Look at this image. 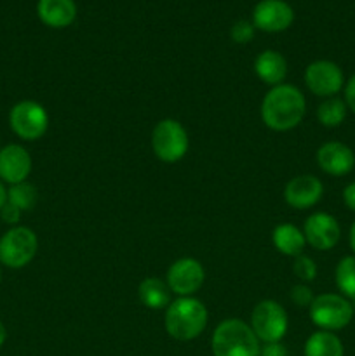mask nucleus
<instances>
[{
    "mask_svg": "<svg viewBox=\"0 0 355 356\" xmlns=\"http://www.w3.org/2000/svg\"><path fill=\"white\" fill-rule=\"evenodd\" d=\"M214 356H260V339L251 325L237 318L225 320L212 334Z\"/></svg>",
    "mask_w": 355,
    "mask_h": 356,
    "instance_id": "3",
    "label": "nucleus"
},
{
    "mask_svg": "<svg viewBox=\"0 0 355 356\" xmlns=\"http://www.w3.org/2000/svg\"><path fill=\"white\" fill-rule=\"evenodd\" d=\"M0 218L7 225H16L21 218V211L17 207H14L13 204H9V202H6V205L0 209Z\"/></svg>",
    "mask_w": 355,
    "mask_h": 356,
    "instance_id": "27",
    "label": "nucleus"
},
{
    "mask_svg": "<svg viewBox=\"0 0 355 356\" xmlns=\"http://www.w3.org/2000/svg\"><path fill=\"white\" fill-rule=\"evenodd\" d=\"M306 101L301 90L289 83H281L268 90L261 103V118L271 131H291L301 124Z\"/></svg>",
    "mask_w": 355,
    "mask_h": 356,
    "instance_id": "1",
    "label": "nucleus"
},
{
    "mask_svg": "<svg viewBox=\"0 0 355 356\" xmlns=\"http://www.w3.org/2000/svg\"><path fill=\"white\" fill-rule=\"evenodd\" d=\"M336 285L343 298L355 301V256H347L338 263Z\"/></svg>",
    "mask_w": 355,
    "mask_h": 356,
    "instance_id": "22",
    "label": "nucleus"
},
{
    "mask_svg": "<svg viewBox=\"0 0 355 356\" xmlns=\"http://www.w3.org/2000/svg\"><path fill=\"white\" fill-rule=\"evenodd\" d=\"M0 280H2V271H0Z\"/></svg>",
    "mask_w": 355,
    "mask_h": 356,
    "instance_id": "34",
    "label": "nucleus"
},
{
    "mask_svg": "<svg viewBox=\"0 0 355 356\" xmlns=\"http://www.w3.org/2000/svg\"><path fill=\"white\" fill-rule=\"evenodd\" d=\"M343 353L340 337L327 330L312 334L305 344V356H343Z\"/></svg>",
    "mask_w": 355,
    "mask_h": 356,
    "instance_id": "19",
    "label": "nucleus"
},
{
    "mask_svg": "<svg viewBox=\"0 0 355 356\" xmlns=\"http://www.w3.org/2000/svg\"><path fill=\"white\" fill-rule=\"evenodd\" d=\"M37 13L47 26L65 28L75 19L77 6L73 0H40Z\"/></svg>",
    "mask_w": 355,
    "mask_h": 356,
    "instance_id": "16",
    "label": "nucleus"
},
{
    "mask_svg": "<svg viewBox=\"0 0 355 356\" xmlns=\"http://www.w3.org/2000/svg\"><path fill=\"white\" fill-rule=\"evenodd\" d=\"M166 330L178 341H191L204 332L207 325V309L198 299L180 298L167 306Z\"/></svg>",
    "mask_w": 355,
    "mask_h": 356,
    "instance_id": "2",
    "label": "nucleus"
},
{
    "mask_svg": "<svg viewBox=\"0 0 355 356\" xmlns=\"http://www.w3.org/2000/svg\"><path fill=\"white\" fill-rule=\"evenodd\" d=\"M345 103L355 113V75L348 80L345 87Z\"/></svg>",
    "mask_w": 355,
    "mask_h": 356,
    "instance_id": "28",
    "label": "nucleus"
},
{
    "mask_svg": "<svg viewBox=\"0 0 355 356\" xmlns=\"http://www.w3.org/2000/svg\"><path fill=\"white\" fill-rule=\"evenodd\" d=\"M347 103L340 97H327L326 101L319 104L317 110V118L324 127H338L343 124L345 117H347Z\"/></svg>",
    "mask_w": 355,
    "mask_h": 356,
    "instance_id": "21",
    "label": "nucleus"
},
{
    "mask_svg": "<svg viewBox=\"0 0 355 356\" xmlns=\"http://www.w3.org/2000/svg\"><path fill=\"white\" fill-rule=\"evenodd\" d=\"M305 82L315 96L333 97L341 90L345 79L343 72L336 63L320 59V61H313L312 65H308L305 72Z\"/></svg>",
    "mask_w": 355,
    "mask_h": 356,
    "instance_id": "10",
    "label": "nucleus"
},
{
    "mask_svg": "<svg viewBox=\"0 0 355 356\" xmlns=\"http://www.w3.org/2000/svg\"><path fill=\"white\" fill-rule=\"evenodd\" d=\"M7 202L19 209L21 212L31 211L37 204V190H35L33 184L26 183V181L19 184H13L10 190L7 191Z\"/></svg>",
    "mask_w": 355,
    "mask_h": 356,
    "instance_id": "23",
    "label": "nucleus"
},
{
    "mask_svg": "<svg viewBox=\"0 0 355 356\" xmlns=\"http://www.w3.org/2000/svg\"><path fill=\"white\" fill-rule=\"evenodd\" d=\"M271 240H274L275 249L278 250L284 256L298 257L301 256L303 247H305L306 240L305 235L299 228H296L294 225H278L277 228L271 233Z\"/></svg>",
    "mask_w": 355,
    "mask_h": 356,
    "instance_id": "18",
    "label": "nucleus"
},
{
    "mask_svg": "<svg viewBox=\"0 0 355 356\" xmlns=\"http://www.w3.org/2000/svg\"><path fill=\"white\" fill-rule=\"evenodd\" d=\"M294 19L291 6L284 0H261L253 13L254 26L268 33L284 31Z\"/></svg>",
    "mask_w": 355,
    "mask_h": 356,
    "instance_id": "12",
    "label": "nucleus"
},
{
    "mask_svg": "<svg viewBox=\"0 0 355 356\" xmlns=\"http://www.w3.org/2000/svg\"><path fill=\"white\" fill-rule=\"evenodd\" d=\"M139 299L150 309H162L169 306V287L160 278L150 277L139 284Z\"/></svg>",
    "mask_w": 355,
    "mask_h": 356,
    "instance_id": "20",
    "label": "nucleus"
},
{
    "mask_svg": "<svg viewBox=\"0 0 355 356\" xmlns=\"http://www.w3.org/2000/svg\"><path fill=\"white\" fill-rule=\"evenodd\" d=\"M292 270H294L296 277L303 282H312L317 275V266L315 263H313V259L308 256H303V254L294 259Z\"/></svg>",
    "mask_w": 355,
    "mask_h": 356,
    "instance_id": "24",
    "label": "nucleus"
},
{
    "mask_svg": "<svg viewBox=\"0 0 355 356\" xmlns=\"http://www.w3.org/2000/svg\"><path fill=\"white\" fill-rule=\"evenodd\" d=\"M310 318L320 330L334 332L345 329L352 322L354 308L343 296L322 294L317 296L310 305Z\"/></svg>",
    "mask_w": 355,
    "mask_h": 356,
    "instance_id": "4",
    "label": "nucleus"
},
{
    "mask_svg": "<svg viewBox=\"0 0 355 356\" xmlns=\"http://www.w3.org/2000/svg\"><path fill=\"white\" fill-rule=\"evenodd\" d=\"M324 186L315 176H296L284 188V200L291 207L310 209L322 198Z\"/></svg>",
    "mask_w": 355,
    "mask_h": 356,
    "instance_id": "14",
    "label": "nucleus"
},
{
    "mask_svg": "<svg viewBox=\"0 0 355 356\" xmlns=\"http://www.w3.org/2000/svg\"><path fill=\"white\" fill-rule=\"evenodd\" d=\"M9 122L13 131L24 141L42 138L49 127V115L42 104L35 101H21L10 110Z\"/></svg>",
    "mask_w": 355,
    "mask_h": 356,
    "instance_id": "8",
    "label": "nucleus"
},
{
    "mask_svg": "<svg viewBox=\"0 0 355 356\" xmlns=\"http://www.w3.org/2000/svg\"><path fill=\"white\" fill-rule=\"evenodd\" d=\"M260 356H285V348L278 343L265 344V346L261 348Z\"/></svg>",
    "mask_w": 355,
    "mask_h": 356,
    "instance_id": "29",
    "label": "nucleus"
},
{
    "mask_svg": "<svg viewBox=\"0 0 355 356\" xmlns=\"http://www.w3.org/2000/svg\"><path fill=\"white\" fill-rule=\"evenodd\" d=\"M6 337H7V332H6V327H3V323L0 322V346H2L3 343H6Z\"/></svg>",
    "mask_w": 355,
    "mask_h": 356,
    "instance_id": "33",
    "label": "nucleus"
},
{
    "mask_svg": "<svg viewBox=\"0 0 355 356\" xmlns=\"http://www.w3.org/2000/svg\"><path fill=\"white\" fill-rule=\"evenodd\" d=\"M291 299L298 308H305V306H310L313 302V294L306 285H296L291 291Z\"/></svg>",
    "mask_w": 355,
    "mask_h": 356,
    "instance_id": "26",
    "label": "nucleus"
},
{
    "mask_svg": "<svg viewBox=\"0 0 355 356\" xmlns=\"http://www.w3.org/2000/svg\"><path fill=\"white\" fill-rule=\"evenodd\" d=\"M6 202H7V190H6V188H3L2 181H0V209H2L3 205H6Z\"/></svg>",
    "mask_w": 355,
    "mask_h": 356,
    "instance_id": "31",
    "label": "nucleus"
},
{
    "mask_svg": "<svg viewBox=\"0 0 355 356\" xmlns=\"http://www.w3.org/2000/svg\"><path fill=\"white\" fill-rule=\"evenodd\" d=\"M38 249L37 235L30 228L17 226L0 238V263L7 268H23L35 257Z\"/></svg>",
    "mask_w": 355,
    "mask_h": 356,
    "instance_id": "6",
    "label": "nucleus"
},
{
    "mask_svg": "<svg viewBox=\"0 0 355 356\" xmlns=\"http://www.w3.org/2000/svg\"><path fill=\"white\" fill-rule=\"evenodd\" d=\"M317 163L329 176H347L355 167V155L352 148L338 141L326 143L317 152Z\"/></svg>",
    "mask_w": 355,
    "mask_h": 356,
    "instance_id": "13",
    "label": "nucleus"
},
{
    "mask_svg": "<svg viewBox=\"0 0 355 356\" xmlns=\"http://www.w3.org/2000/svg\"><path fill=\"white\" fill-rule=\"evenodd\" d=\"M232 38L237 42V44H246V42H251L254 37V26L251 23H247L246 19L237 21L232 26Z\"/></svg>",
    "mask_w": 355,
    "mask_h": 356,
    "instance_id": "25",
    "label": "nucleus"
},
{
    "mask_svg": "<svg viewBox=\"0 0 355 356\" xmlns=\"http://www.w3.org/2000/svg\"><path fill=\"white\" fill-rule=\"evenodd\" d=\"M350 247L355 254V222L352 225V228H350Z\"/></svg>",
    "mask_w": 355,
    "mask_h": 356,
    "instance_id": "32",
    "label": "nucleus"
},
{
    "mask_svg": "<svg viewBox=\"0 0 355 356\" xmlns=\"http://www.w3.org/2000/svg\"><path fill=\"white\" fill-rule=\"evenodd\" d=\"M343 202L352 212H355V183H350L343 190Z\"/></svg>",
    "mask_w": 355,
    "mask_h": 356,
    "instance_id": "30",
    "label": "nucleus"
},
{
    "mask_svg": "<svg viewBox=\"0 0 355 356\" xmlns=\"http://www.w3.org/2000/svg\"><path fill=\"white\" fill-rule=\"evenodd\" d=\"M31 170V156L19 145H9L0 149V179L13 184L23 183Z\"/></svg>",
    "mask_w": 355,
    "mask_h": 356,
    "instance_id": "15",
    "label": "nucleus"
},
{
    "mask_svg": "<svg viewBox=\"0 0 355 356\" xmlns=\"http://www.w3.org/2000/svg\"><path fill=\"white\" fill-rule=\"evenodd\" d=\"M305 240L317 250H331L341 236V228L336 219L326 212H315L305 221Z\"/></svg>",
    "mask_w": 355,
    "mask_h": 356,
    "instance_id": "11",
    "label": "nucleus"
},
{
    "mask_svg": "<svg viewBox=\"0 0 355 356\" xmlns=\"http://www.w3.org/2000/svg\"><path fill=\"white\" fill-rule=\"evenodd\" d=\"M254 72L268 86H281L287 76V61L277 51H265L254 61Z\"/></svg>",
    "mask_w": 355,
    "mask_h": 356,
    "instance_id": "17",
    "label": "nucleus"
},
{
    "mask_svg": "<svg viewBox=\"0 0 355 356\" xmlns=\"http://www.w3.org/2000/svg\"><path fill=\"white\" fill-rule=\"evenodd\" d=\"M251 329L260 343H278L287 332V313L275 301L258 302L251 315Z\"/></svg>",
    "mask_w": 355,
    "mask_h": 356,
    "instance_id": "7",
    "label": "nucleus"
},
{
    "mask_svg": "<svg viewBox=\"0 0 355 356\" xmlns=\"http://www.w3.org/2000/svg\"><path fill=\"white\" fill-rule=\"evenodd\" d=\"M188 134L183 125L173 118L160 120L152 132V148L157 159L166 163H174L188 152Z\"/></svg>",
    "mask_w": 355,
    "mask_h": 356,
    "instance_id": "5",
    "label": "nucleus"
},
{
    "mask_svg": "<svg viewBox=\"0 0 355 356\" xmlns=\"http://www.w3.org/2000/svg\"><path fill=\"white\" fill-rule=\"evenodd\" d=\"M205 280V271L197 259L183 257L173 263L167 271V287L181 298H190L202 287Z\"/></svg>",
    "mask_w": 355,
    "mask_h": 356,
    "instance_id": "9",
    "label": "nucleus"
}]
</instances>
